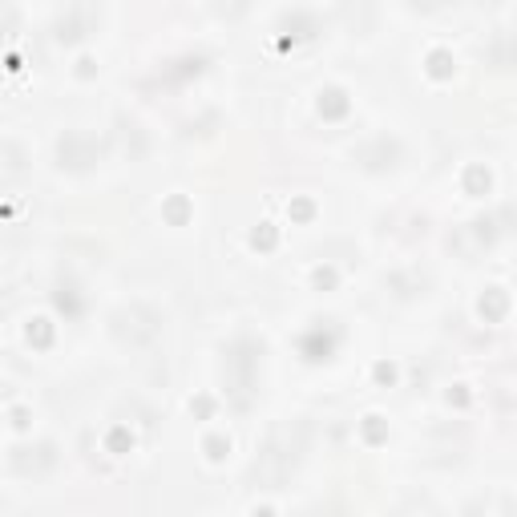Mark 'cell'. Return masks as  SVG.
Listing matches in <instances>:
<instances>
[{
	"label": "cell",
	"instance_id": "6da1fadb",
	"mask_svg": "<svg viewBox=\"0 0 517 517\" xmlns=\"http://www.w3.org/2000/svg\"><path fill=\"white\" fill-rule=\"evenodd\" d=\"M417 9H441V5H449V0H412Z\"/></svg>",
	"mask_w": 517,
	"mask_h": 517
}]
</instances>
